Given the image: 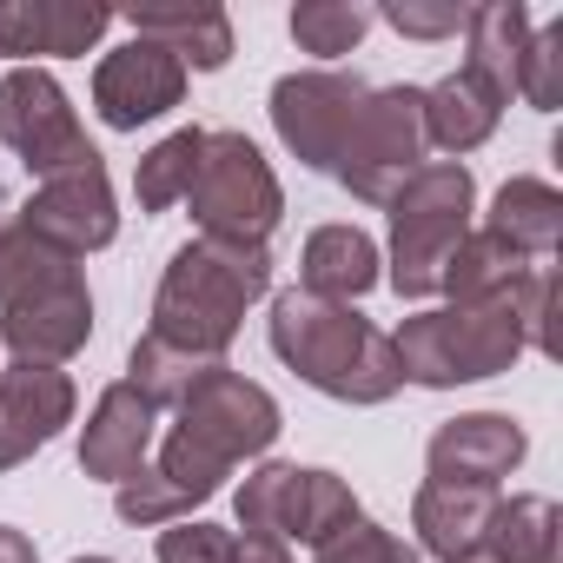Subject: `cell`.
Returning a JSON list of instances; mask_svg holds the SVG:
<instances>
[{"mask_svg":"<svg viewBox=\"0 0 563 563\" xmlns=\"http://www.w3.org/2000/svg\"><path fill=\"white\" fill-rule=\"evenodd\" d=\"M272 292V252L265 245H232V239H186L166 258L159 299H153V339L225 358L239 339L245 312Z\"/></svg>","mask_w":563,"mask_h":563,"instance_id":"1","label":"cell"},{"mask_svg":"<svg viewBox=\"0 0 563 563\" xmlns=\"http://www.w3.org/2000/svg\"><path fill=\"white\" fill-rule=\"evenodd\" d=\"M272 352L286 358V372H299L312 391L339 398V405H385L405 378H398V352L391 332H378L365 312L312 299V292H278L272 299Z\"/></svg>","mask_w":563,"mask_h":563,"instance_id":"2","label":"cell"},{"mask_svg":"<svg viewBox=\"0 0 563 563\" xmlns=\"http://www.w3.org/2000/svg\"><path fill=\"white\" fill-rule=\"evenodd\" d=\"M523 278H517L504 299H484V306L411 312L391 332L398 378L405 385H424V391H451V385H477V378L510 372L530 352V332H523Z\"/></svg>","mask_w":563,"mask_h":563,"instance_id":"3","label":"cell"},{"mask_svg":"<svg viewBox=\"0 0 563 563\" xmlns=\"http://www.w3.org/2000/svg\"><path fill=\"white\" fill-rule=\"evenodd\" d=\"M471 212H477V179L464 159H424L398 186V199H391V272H385L398 299L438 292L444 258L471 232Z\"/></svg>","mask_w":563,"mask_h":563,"instance_id":"4","label":"cell"},{"mask_svg":"<svg viewBox=\"0 0 563 563\" xmlns=\"http://www.w3.org/2000/svg\"><path fill=\"white\" fill-rule=\"evenodd\" d=\"M186 206L199 219V239L265 245L278 212H286V192H278L265 153L245 133H206V153H199V173L186 186Z\"/></svg>","mask_w":563,"mask_h":563,"instance_id":"5","label":"cell"},{"mask_svg":"<svg viewBox=\"0 0 563 563\" xmlns=\"http://www.w3.org/2000/svg\"><path fill=\"white\" fill-rule=\"evenodd\" d=\"M418 166H424V87H372L339 146L332 179L365 206H391Z\"/></svg>","mask_w":563,"mask_h":563,"instance_id":"6","label":"cell"},{"mask_svg":"<svg viewBox=\"0 0 563 563\" xmlns=\"http://www.w3.org/2000/svg\"><path fill=\"white\" fill-rule=\"evenodd\" d=\"M93 339V292L74 258L47 252L21 286L0 299V345L34 365H67Z\"/></svg>","mask_w":563,"mask_h":563,"instance_id":"7","label":"cell"},{"mask_svg":"<svg viewBox=\"0 0 563 563\" xmlns=\"http://www.w3.org/2000/svg\"><path fill=\"white\" fill-rule=\"evenodd\" d=\"M0 140L14 146V159L34 179H54V173H74V166L100 159L93 140L80 133V113H74L67 87L47 67H14L0 80Z\"/></svg>","mask_w":563,"mask_h":563,"instance_id":"8","label":"cell"},{"mask_svg":"<svg viewBox=\"0 0 563 563\" xmlns=\"http://www.w3.org/2000/svg\"><path fill=\"white\" fill-rule=\"evenodd\" d=\"M365 80L358 74H339V67H312V74H286L272 87V133L286 140V153L312 173H332L339 166V146L365 107Z\"/></svg>","mask_w":563,"mask_h":563,"instance_id":"9","label":"cell"},{"mask_svg":"<svg viewBox=\"0 0 563 563\" xmlns=\"http://www.w3.org/2000/svg\"><path fill=\"white\" fill-rule=\"evenodd\" d=\"M21 212V225L47 245V252H60V258H87V252H100V245H113L120 239V206H113V179H107V166L93 159V166H74V173H54V179H41L34 186V199L27 206H14Z\"/></svg>","mask_w":563,"mask_h":563,"instance_id":"10","label":"cell"},{"mask_svg":"<svg viewBox=\"0 0 563 563\" xmlns=\"http://www.w3.org/2000/svg\"><path fill=\"white\" fill-rule=\"evenodd\" d=\"M173 431H186L192 444H206L219 464H239V457L272 451V438H278V405H272L265 385H252V378H239L232 365H219V372H206V378L186 391Z\"/></svg>","mask_w":563,"mask_h":563,"instance_id":"11","label":"cell"},{"mask_svg":"<svg viewBox=\"0 0 563 563\" xmlns=\"http://www.w3.org/2000/svg\"><path fill=\"white\" fill-rule=\"evenodd\" d=\"M186 100V67L159 41H126L93 67V113L113 133H140L146 120H166Z\"/></svg>","mask_w":563,"mask_h":563,"instance_id":"12","label":"cell"},{"mask_svg":"<svg viewBox=\"0 0 563 563\" xmlns=\"http://www.w3.org/2000/svg\"><path fill=\"white\" fill-rule=\"evenodd\" d=\"M74 405L80 398H74V378L60 365H34V358L0 365V471L47 451L74 424Z\"/></svg>","mask_w":563,"mask_h":563,"instance_id":"13","label":"cell"},{"mask_svg":"<svg viewBox=\"0 0 563 563\" xmlns=\"http://www.w3.org/2000/svg\"><path fill=\"white\" fill-rule=\"evenodd\" d=\"M530 438L517 418L504 411H464L451 424L431 431L424 444V464H431V484H477V490H497L517 464H523Z\"/></svg>","mask_w":563,"mask_h":563,"instance_id":"14","label":"cell"},{"mask_svg":"<svg viewBox=\"0 0 563 563\" xmlns=\"http://www.w3.org/2000/svg\"><path fill=\"white\" fill-rule=\"evenodd\" d=\"M107 27L113 8H100V0H0V54L14 60H80L100 47Z\"/></svg>","mask_w":563,"mask_h":563,"instance_id":"15","label":"cell"},{"mask_svg":"<svg viewBox=\"0 0 563 563\" xmlns=\"http://www.w3.org/2000/svg\"><path fill=\"white\" fill-rule=\"evenodd\" d=\"M153 418H159V411H153L126 378L107 385L100 405L87 411V431H80V471L100 477V484L133 477V471L146 464V451H153Z\"/></svg>","mask_w":563,"mask_h":563,"instance_id":"16","label":"cell"},{"mask_svg":"<svg viewBox=\"0 0 563 563\" xmlns=\"http://www.w3.org/2000/svg\"><path fill=\"white\" fill-rule=\"evenodd\" d=\"M126 27L140 41H159L186 74H219L232 60V21L212 0H153V8H126Z\"/></svg>","mask_w":563,"mask_h":563,"instance_id":"17","label":"cell"},{"mask_svg":"<svg viewBox=\"0 0 563 563\" xmlns=\"http://www.w3.org/2000/svg\"><path fill=\"white\" fill-rule=\"evenodd\" d=\"M490 510H497V490H477V484H418L411 497V530L418 543L438 556V563H464V556H484V530H490Z\"/></svg>","mask_w":563,"mask_h":563,"instance_id":"18","label":"cell"},{"mask_svg":"<svg viewBox=\"0 0 563 563\" xmlns=\"http://www.w3.org/2000/svg\"><path fill=\"white\" fill-rule=\"evenodd\" d=\"M378 265L385 258H378L372 232H358V225H319L306 239V252H299V292L332 299V306H352V299H365L378 278H385Z\"/></svg>","mask_w":563,"mask_h":563,"instance_id":"19","label":"cell"},{"mask_svg":"<svg viewBox=\"0 0 563 563\" xmlns=\"http://www.w3.org/2000/svg\"><path fill=\"white\" fill-rule=\"evenodd\" d=\"M497 120H504V93L484 87L471 67H457V74H444L438 87H424V146H438V153H451V159L477 153V146L497 133Z\"/></svg>","mask_w":563,"mask_h":563,"instance_id":"20","label":"cell"},{"mask_svg":"<svg viewBox=\"0 0 563 563\" xmlns=\"http://www.w3.org/2000/svg\"><path fill=\"white\" fill-rule=\"evenodd\" d=\"M464 47H471L464 67L510 100L517 93L523 47H530V8H523V0H484V8H471L464 14Z\"/></svg>","mask_w":563,"mask_h":563,"instance_id":"21","label":"cell"},{"mask_svg":"<svg viewBox=\"0 0 563 563\" xmlns=\"http://www.w3.org/2000/svg\"><path fill=\"white\" fill-rule=\"evenodd\" d=\"M484 232H497L504 245H517L523 258H550L556 252V239H563V192L550 186V179H504L497 186V199H490V225Z\"/></svg>","mask_w":563,"mask_h":563,"instance_id":"22","label":"cell"},{"mask_svg":"<svg viewBox=\"0 0 563 563\" xmlns=\"http://www.w3.org/2000/svg\"><path fill=\"white\" fill-rule=\"evenodd\" d=\"M530 265H537V258H523V252L504 245L497 232H464V245L444 258L438 292H451V306H484V299H504Z\"/></svg>","mask_w":563,"mask_h":563,"instance_id":"23","label":"cell"},{"mask_svg":"<svg viewBox=\"0 0 563 563\" xmlns=\"http://www.w3.org/2000/svg\"><path fill=\"white\" fill-rule=\"evenodd\" d=\"M563 543V510L550 497H497L490 510V530H484V556L490 563H563L556 556Z\"/></svg>","mask_w":563,"mask_h":563,"instance_id":"24","label":"cell"},{"mask_svg":"<svg viewBox=\"0 0 563 563\" xmlns=\"http://www.w3.org/2000/svg\"><path fill=\"white\" fill-rule=\"evenodd\" d=\"M365 510H358V497H352V484L339 477V471H292V490H286V523H278V543L286 537H299V543H325V537H339L345 523H358Z\"/></svg>","mask_w":563,"mask_h":563,"instance_id":"25","label":"cell"},{"mask_svg":"<svg viewBox=\"0 0 563 563\" xmlns=\"http://www.w3.org/2000/svg\"><path fill=\"white\" fill-rule=\"evenodd\" d=\"M225 358H199V352H179V345H166V339H140L133 345V358H126V385L153 405V411H179L186 405V391L206 378V372H219Z\"/></svg>","mask_w":563,"mask_h":563,"instance_id":"26","label":"cell"},{"mask_svg":"<svg viewBox=\"0 0 563 563\" xmlns=\"http://www.w3.org/2000/svg\"><path fill=\"white\" fill-rule=\"evenodd\" d=\"M199 153H206V133H199V126L166 133V140L133 166V199H140V212H166V206H179L186 186H192V173H199Z\"/></svg>","mask_w":563,"mask_h":563,"instance_id":"27","label":"cell"},{"mask_svg":"<svg viewBox=\"0 0 563 563\" xmlns=\"http://www.w3.org/2000/svg\"><path fill=\"white\" fill-rule=\"evenodd\" d=\"M372 8H358V0H299L292 8V41L306 47V54H325V60H339V54H352L365 34H372Z\"/></svg>","mask_w":563,"mask_h":563,"instance_id":"28","label":"cell"},{"mask_svg":"<svg viewBox=\"0 0 563 563\" xmlns=\"http://www.w3.org/2000/svg\"><path fill=\"white\" fill-rule=\"evenodd\" d=\"M113 510H120L126 523H140V530H159V523L192 517V497H186V490H173L153 464H140L133 477H120V484H113Z\"/></svg>","mask_w":563,"mask_h":563,"instance_id":"29","label":"cell"},{"mask_svg":"<svg viewBox=\"0 0 563 563\" xmlns=\"http://www.w3.org/2000/svg\"><path fill=\"white\" fill-rule=\"evenodd\" d=\"M517 93H523L537 113H556V107H563V21L530 27L523 67H517Z\"/></svg>","mask_w":563,"mask_h":563,"instance_id":"30","label":"cell"},{"mask_svg":"<svg viewBox=\"0 0 563 563\" xmlns=\"http://www.w3.org/2000/svg\"><path fill=\"white\" fill-rule=\"evenodd\" d=\"M153 471H159V477H166L173 490H186L192 504H206V497H219V484L232 477V464H219V457H212L206 444H192L186 431H173V438L159 444V464H153Z\"/></svg>","mask_w":563,"mask_h":563,"instance_id":"31","label":"cell"},{"mask_svg":"<svg viewBox=\"0 0 563 563\" xmlns=\"http://www.w3.org/2000/svg\"><path fill=\"white\" fill-rule=\"evenodd\" d=\"M312 563H418V550H411L398 530L358 517V523H345L339 537H325V543L312 550Z\"/></svg>","mask_w":563,"mask_h":563,"instance_id":"32","label":"cell"},{"mask_svg":"<svg viewBox=\"0 0 563 563\" xmlns=\"http://www.w3.org/2000/svg\"><path fill=\"white\" fill-rule=\"evenodd\" d=\"M292 471H299V464H258V471L239 484V530H245V537H278V523H286Z\"/></svg>","mask_w":563,"mask_h":563,"instance_id":"33","label":"cell"},{"mask_svg":"<svg viewBox=\"0 0 563 563\" xmlns=\"http://www.w3.org/2000/svg\"><path fill=\"white\" fill-rule=\"evenodd\" d=\"M159 563H232V530L206 517H179L159 530Z\"/></svg>","mask_w":563,"mask_h":563,"instance_id":"34","label":"cell"},{"mask_svg":"<svg viewBox=\"0 0 563 563\" xmlns=\"http://www.w3.org/2000/svg\"><path fill=\"white\" fill-rule=\"evenodd\" d=\"M372 14L391 21L411 41H444V34H464V14L471 8H457V0H385V8H372Z\"/></svg>","mask_w":563,"mask_h":563,"instance_id":"35","label":"cell"},{"mask_svg":"<svg viewBox=\"0 0 563 563\" xmlns=\"http://www.w3.org/2000/svg\"><path fill=\"white\" fill-rule=\"evenodd\" d=\"M41 258H47V245L21 225V212H14L8 199H0V299H8V292L21 286V278H27Z\"/></svg>","mask_w":563,"mask_h":563,"instance_id":"36","label":"cell"},{"mask_svg":"<svg viewBox=\"0 0 563 563\" xmlns=\"http://www.w3.org/2000/svg\"><path fill=\"white\" fill-rule=\"evenodd\" d=\"M232 563H292L278 537H232Z\"/></svg>","mask_w":563,"mask_h":563,"instance_id":"37","label":"cell"},{"mask_svg":"<svg viewBox=\"0 0 563 563\" xmlns=\"http://www.w3.org/2000/svg\"><path fill=\"white\" fill-rule=\"evenodd\" d=\"M0 563H41V556H34V537L0 523Z\"/></svg>","mask_w":563,"mask_h":563,"instance_id":"38","label":"cell"},{"mask_svg":"<svg viewBox=\"0 0 563 563\" xmlns=\"http://www.w3.org/2000/svg\"><path fill=\"white\" fill-rule=\"evenodd\" d=\"M74 563H113V556H74Z\"/></svg>","mask_w":563,"mask_h":563,"instance_id":"39","label":"cell"},{"mask_svg":"<svg viewBox=\"0 0 563 563\" xmlns=\"http://www.w3.org/2000/svg\"><path fill=\"white\" fill-rule=\"evenodd\" d=\"M464 563H490V556H464Z\"/></svg>","mask_w":563,"mask_h":563,"instance_id":"40","label":"cell"}]
</instances>
